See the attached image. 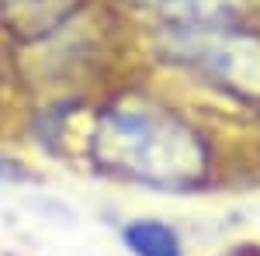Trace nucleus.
<instances>
[{"label":"nucleus","instance_id":"nucleus-6","mask_svg":"<svg viewBox=\"0 0 260 256\" xmlns=\"http://www.w3.org/2000/svg\"><path fill=\"white\" fill-rule=\"evenodd\" d=\"M28 177H31V170H28L24 163H18V159H11V156L0 153V180L14 184V180H28Z\"/></svg>","mask_w":260,"mask_h":256},{"label":"nucleus","instance_id":"nucleus-2","mask_svg":"<svg viewBox=\"0 0 260 256\" xmlns=\"http://www.w3.org/2000/svg\"><path fill=\"white\" fill-rule=\"evenodd\" d=\"M160 56L240 100H260V31L246 21L205 28H160Z\"/></svg>","mask_w":260,"mask_h":256},{"label":"nucleus","instance_id":"nucleus-4","mask_svg":"<svg viewBox=\"0 0 260 256\" xmlns=\"http://www.w3.org/2000/svg\"><path fill=\"white\" fill-rule=\"evenodd\" d=\"M83 0H0V14L7 28H18L24 39H42L80 11Z\"/></svg>","mask_w":260,"mask_h":256},{"label":"nucleus","instance_id":"nucleus-3","mask_svg":"<svg viewBox=\"0 0 260 256\" xmlns=\"http://www.w3.org/2000/svg\"><path fill=\"white\" fill-rule=\"evenodd\" d=\"M121 7L142 14L156 28H205L246 21L250 0H115Z\"/></svg>","mask_w":260,"mask_h":256},{"label":"nucleus","instance_id":"nucleus-5","mask_svg":"<svg viewBox=\"0 0 260 256\" xmlns=\"http://www.w3.org/2000/svg\"><path fill=\"white\" fill-rule=\"evenodd\" d=\"M121 242L132 256H184L180 232L163 218H132L121 229Z\"/></svg>","mask_w":260,"mask_h":256},{"label":"nucleus","instance_id":"nucleus-1","mask_svg":"<svg viewBox=\"0 0 260 256\" xmlns=\"http://www.w3.org/2000/svg\"><path fill=\"white\" fill-rule=\"evenodd\" d=\"M83 153L104 177L187 194L208 184L212 149L194 121L146 90H121L94 111Z\"/></svg>","mask_w":260,"mask_h":256}]
</instances>
